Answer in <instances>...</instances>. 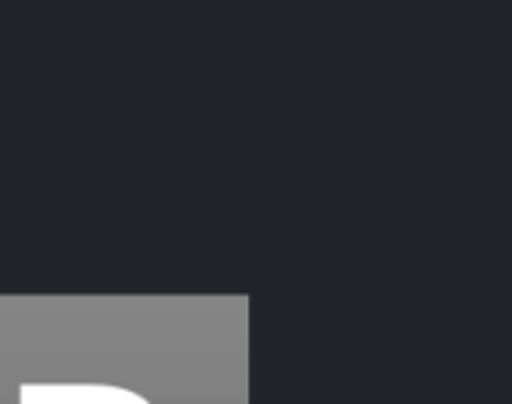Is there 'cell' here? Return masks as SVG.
I'll use <instances>...</instances> for the list:
<instances>
[{
    "label": "cell",
    "instance_id": "cell-1",
    "mask_svg": "<svg viewBox=\"0 0 512 404\" xmlns=\"http://www.w3.org/2000/svg\"><path fill=\"white\" fill-rule=\"evenodd\" d=\"M18 404H153L111 384H21Z\"/></svg>",
    "mask_w": 512,
    "mask_h": 404
}]
</instances>
